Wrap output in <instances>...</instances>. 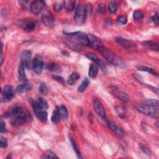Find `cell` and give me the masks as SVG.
Returning <instances> with one entry per match:
<instances>
[{
	"label": "cell",
	"mask_w": 159,
	"mask_h": 159,
	"mask_svg": "<svg viewBox=\"0 0 159 159\" xmlns=\"http://www.w3.org/2000/svg\"><path fill=\"white\" fill-rule=\"evenodd\" d=\"M140 149H141V150H142V151H143L147 155H150L152 154V152L150 151V150L147 147H146L145 145L141 144L140 145Z\"/></svg>",
	"instance_id": "39"
},
{
	"label": "cell",
	"mask_w": 159,
	"mask_h": 159,
	"mask_svg": "<svg viewBox=\"0 0 159 159\" xmlns=\"http://www.w3.org/2000/svg\"><path fill=\"white\" fill-rule=\"evenodd\" d=\"M52 78H53L54 80H55L56 81H58V82H60V83H63V84H64V83H65V80H64V79H63L62 77H60V76H58V75H53V76H52Z\"/></svg>",
	"instance_id": "45"
},
{
	"label": "cell",
	"mask_w": 159,
	"mask_h": 159,
	"mask_svg": "<svg viewBox=\"0 0 159 159\" xmlns=\"http://www.w3.org/2000/svg\"><path fill=\"white\" fill-rule=\"evenodd\" d=\"M2 96L3 102H10L14 97V93L13 87L10 85L5 86L2 91Z\"/></svg>",
	"instance_id": "10"
},
{
	"label": "cell",
	"mask_w": 159,
	"mask_h": 159,
	"mask_svg": "<svg viewBox=\"0 0 159 159\" xmlns=\"http://www.w3.org/2000/svg\"><path fill=\"white\" fill-rule=\"evenodd\" d=\"M89 83H90L89 80L87 78H85L84 80H83V82L81 83V85L78 87V91L80 92V93H82V92L84 91L88 87Z\"/></svg>",
	"instance_id": "30"
},
{
	"label": "cell",
	"mask_w": 159,
	"mask_h": 159,
	"mask_svg": "<svg viewBox=\"0 0 159 159\" xmlns=\"http://www.w3.org/2000/svg\"><path fill=\"white\" fill-rule=\"evenodd\" d=\"M77 40L81 44H83L86 46H90V40L88 38V36L84 34V33L78 32L77 36H75Z\"/></svg>",
	"instance_id": "17"
},
{
	"label": "cell",
	"mask_w": 159,
	"mask_h": 159,
	"mask_svg": "<svg viewBox=\"0 0 159 159\" xmlns=\"http://www.w3.org/2000/svg\"><path fill=\"white\" fill-rule=\"evenodd\" d=\"M88 14L86 10L85 6L83 4H78L76 11H75L74 21L77 24H83L85 22Z\"/></svg>",
	"instance_id": "2"
},
{
	"label": "cell",
	"mask_w": 159,
	"mask_h": 159,
	"mask_svg": "<svg viewBox=\"0 0 159 159\" xmlns=\"http://www.w3.org/2000/svg\"><path fill=\"white\" fill-rule=\"evenodd\" d=\"M94 109L95 112L99 116H101L103 118H105L106 116V111L103 105V104L101 103L98 99H95L94 101Z\"/></svg>",
	"instance_id": "12"
},
{
	"label": "cell",
	"mask_w": 159,
	"mask_h": 159,
	"mask_svg": "<svg viewBox=\"0 0 159 159\" xmlns=\"http://www.w3.org/2000/svg\"><path fill=\"white\" fill-rule=\"evenodd\" d=\"M37 103L40 106V107L43 108V110H47V109L49 107V104L43 98L41 97L39 98L37 100Z\"/></svg>",
	"instance_id": "34"
},
{
	"label": "cell",
	"mask_w": 159,
	"mask_h": 159,
	"mask_svg": "<svg viewBox=\"0 0 159 159\" xmlns=\"http://www.w3.org/2000/svg\"><path fill=\"white\" fill-rule=\"evenodd\" d=\"M29 119V116H16L11 120V124L13 127H18L26 123Z\"/></svg>",
	"instance_id": "14"
},
{
	"label": "cell",
	"mask_w": 159,
	"mask_h": 159,
	"mask_svg": "<svg viewBox=\"0 0 159 159\" xmlns=\"http://www.w3.org/2000/svg\"><path fill=\"white\" fill-rule=\"evenodd\" d=\"M69 138H70V142L72 144V146H73V148L74 149V151L75 152V153L77 154V155L78 157V158H82V157L81 155V152H80V149L77 144L76 141L75 140V139L71 136H69Z\"/></svg>",
	"instance_id": "26"
},
{
	"label": "cell",
	"mask_w": 159,
	"mask_h": 159,
	"mask_svg": "<svg viewBox=\"0 0 159 159\" xmlns=\"http://www.w3.org/2000/svg\"><path fill=\"white\" fill-rule=\"evenodd\" d=\"M98 10V12L99 13H102V14L105 13L106 12V6H105V4H103V3L99 4Z\"/></svg>",
	"instance_id": "43"
},
{
	"label": "cell",
	"mask_w": 159,
	"mask_h": 159,
	"mask_svg": "<svg viewBox=\"0 0 159 159\" xmlns=\"http://www.w3.org/2000/svg\"><path fill=\"white\" fill-rule=\"evenodd\" d=\"M75 1H72V0H69V1H65L63 2V4L65 6V8L66 10L68 12H71L73 11L75 7Z\"/></svg>",
	"instance_id": "27"
},
{
	"label": "cell",
	"mask_w": 159,
	"mask_h": 159,
	"mask_svg": "<svg viewBox=\"0 0 159 159\" xmlns=\"http://www.w3.org/2000/svg\"><path fill=\"white\" fill-rule=\"evenodd\" d=\"M88 119L90 122H91V124L93 123V115H92L91 113H89L88 115Z\"/></svg>",
	"instance_id": "48"
},
{
	"label": "cell",
	"mask_w": 159,
	"mask_h": 159,
	"mask_svg": "<svg viewBox=\"0 0 159 159\" xmlns=\"http://www.w3.org/2000/svg\"><path fill=\"white\" fill-rule=\"evenodd\" d=\"M105 59L108 62L115 65H119L122 62L121 60L116 56V55L110 49L105 48L104 46L99 51Z\"/></svg>",
	"instance_id": "3"
},
{
	"label": "cell",
	"mask_w": 159,
	"mask_h": 159,
	"mask_svg": "<svg viewBox=\"0 0 159 159\" xmlns=\"http://www.w3.org/2000/svg\"><path fill=\"white\" fill-rule=\"evenodd\" d=\"M60 115L59 112H58V109L57 108L56 110L53 112V114L51 117V121L54 124H57L60 122Z\"/></svg>",
	"instance_id": "28"
},
{
	"label": "cell",
	"mask_w": 159,
	"mask_h": 159,
	"mask_svg": "<svg viewBox=\"0 0 159 159\" xmlns=\"http://www.w3.org/2000/svg\"><path fill=\"white\" fill-rule=\"evenodd\" d=\"M142 45H143V46L146 47L147 49L152 50V51H158V50H159L158 44L154 41H151V40L144 41L142 43Z\"/></svg>",
	"instance_id": "18"
},
{
	"label": "cell",
	"mask_w": 159,
	"mask_h": 159,
	"mask_svg": "<svg viewBox=\"0 0 159 159\" xmlns=\"http://www.w3.org/2000/svg\"><path fill=\"white\" fill-rule=\"evenodd\" d=\"M137 70L139 71H142V72H146L148 73H150V74H152L154 75H158V73L152 69L151 68H149V67H147V66H137Z\"/></svg>",
	"instance_id": "31"
},
{
	"label": "cell",
	"mask_w": 159,
	"mask_h": 159,
	"mask_svg": "<svg viewBox=\"0 0 159 159\" xmlns=\"http://www.w3.org/2000/svg\"><path fill=\"white\" fill-rule=\"evenodd\" d=\"M25 67L24 66V65L20 63L19 65V69H18V74H19V79L21 81H22V83H25V82H27V76L26 75V73H25Z\"/></svg>",
	"instance_id": "20"
},
{
	"label": "cell",
	"mask_w": 159,
	"mask_h": 159,
	"mask_svg": "<svg viewBox=\"0 0 159 159\" xmlns=\"http://www.w3.org/2000/svg\"><path fill=\"white\" fill-rule=\"evenodd\" d=\"M42 20L46 26L49 28H52L54 26L55 18L52 14L47 10H45L42 15Z\"/></svg>",
	"instance_id": "4"
},
{
	"label": "cell",
	"mask_w": 159,
	"mask_h": 159,
	"mask_svg": "<svg viewBox=\"0 0 159 159\" xmlns=\"http://www.w3.org/2000/svg\"><path fill=\"white\" fill-rule=\"evenodd\" d=\"M31 52L29 50L24 51L21 55V63L24 65L25 68L29 69L31 65Z\"/></svg>",
	"instance_id": "11"
},
{
	"label": "cell",
	"mask_w": 159,
	"mask_h": 159,
	"mask_svg": "<svg viewBox=\"0 0 159 159\" xmlns=\"http://www.w3.org/2000/svg\"><path fill=\"white\" fill-rule=\"evenodd\" d=\"M62 6H63V5L60 3L57 2L54 5V10L56 13H59L60 11H61L62 9Z\"/></svg>",
	"instance_id": "40"
},
{
	"label": "cell",
	"mask_w": 159,
	"mask_h": 159,
	"mask_svg": "<svg viewBox=\"0 0 159 159\" xmlns=\"http://www.w3.org/2000/svg\"><path fill=\"white\" fill-rule=\"evenodd\" d=\"M149 88L151 89V90H152L154 92H155V93L157 95H158V89H157V88H156L152 87V86H150V85L149 86Z\"/></svg>",
	"instance_id": "49"
},
{
	"label": "cell",
	"mask_w": 159,
	"mask_h": 159,
	"mask_svg": "<svg viewBox=\"0 0 159 159\" xmlns=\"http://www.w3.org/2000/svg\"><path fill=\"white\" fill-rule=\"evenodd\" d=\"M47 69L54 73H60L62 72V69L60 66L57 63H51L47 65Z\"/></svg>",
	"instance_id": "21"
},
{
	"label": "cell",
	"mask_w": 159,
	"mask_h": 159,
	"mask_svg": "<svg viewBox=\"0 0 159 159\" xmlns=\"http://www.w3.org/2000/svg\"><path fill=\"white\" fill-rule=\"evenodd\" d=\"M32 88V85L31 83L25 82V83H23L22 84L19 85L17 87V88H16V90L19 93H26V92L31 91Z\"/></svg>",
	"instance_id": "16"
},
{
	"label": "cell",
	"mask_w": 159,
	"mask_h": 159,
	"mask_svg": "<svg viewBox=\"0 0 159 159\" xmlns=\"http://www.w3.org/2000/svg\"><path fill=\"white\" fill-rule=\"evenodd\" d=\"M85 56L89 58L90 60H91V61H93V62L95 63V64H96L98 66H99V67H101V68H103L104 66H105V65L104 63L100 60L98 57L95 55L93 53H87L85 54Z\"/></svg>",
	"instance_id": "19"
},
{
	"label": "cell",
	"mask_w": 159,
	"mask_h": 159,
	"mask_svg": "<svg viewBox=\"0 0 159 159\" xmlns=\"http://www.w3.org/2000/svg\"><path fill=\"white\" fill-rule=\"evenodd\" d=\"M80 75L77 72H73L67 80V83L70 85H73L80 78Z\"/></svg>",
	"instance_id": "24"
},
{
	"label": "cell",
	"mask_w": 159,
	"mask_h": 159,
	"mask_svg": "<svg viewBox=\"0 0 159 159\" xmlns=\"http://www.w3.org/2000/svg\"><path fill=\"white\" fill-rule=\"evenodd\" d=\"M88 38L90 40V46L98 50V51H99L103 47L102 41L97 37L93 35H88Z\"/></svg>",
	"instance_id": "13"
},
{
	"label": "cell",
	"mask_w": 159,
	"mask_h": 159,
	"mask_svg": "<svg viewBox=\"0 0 159 159\" xmlns=\"http://www.w3.org/2000/svg\"><path fill=\"white\" fill-rule=\"evenodd\" d=\"M7 147V139L3 137H0V147L1 149H5Z\"/></svg>",
	"instance_id": "38"
},
{
	"label": "cell",
	"mask_w": 159,
	"mask_h": 159,
	"mask_svg": "<svg viewBox=\"0 0 159 159\" xmlns=\"http://www.w3.org/2000/svg\"><path fill=\"white\" fill-rule=\"evenodd\" d=\"M135 107L140 113L152 117V118L158 119V107H155L148 104H137Z\"/></svg>",
	"instance_id": "1"
},
{
	"label": "cell",
	"mask_w": 159,
	"mask_h": 159,
	"mask_svg": "<svg viewBox=\"0 0 159 159\" xmlns=\"http://www.w3.org/2000/svg\"><path fill=\"white\" fill-rule=\"evenodd\" d=\"M57 109L58 110V112H59V113H60L61 118L63 120H66V119L68 118L69 111L67 110V109H66V107L65 106L62 105L60 107H58Z\"/></svg>",
	"instance_id": "25"
},
{
	"label": "cell",
	"mask_w": 159,
	"mask_h": 159,
	"mask_svg": "<svg viewBox=\"0 0 159 159\" xmlns=\"http://www.w3.org/2000/svg\"><path fill=\"white\" fill-rule=\"evenodd\" d=\"M36 21L31 19H26L21 21L20 22V26L24 29L25 31L28 32L34 31L36 27Z\"/></svg>",
	"instance_id": "6"
},
{
	"label": "cell",
	"mask_w": 159,
	"mask_h": 159,
	"mask_svg": "<svg viewBox=\"0 0 159 159\" xmlns=\"http://www.w3.org/2000/svg\"><path fill=\"white\" fill-rule=\"evenodd\" d=\"M147 104H148L149 105H151V106H155V107H158V100H156V99H149L147 100Z\"/></svg>",
	"instance_id": "41"
},
{
	"label": "cell",
	"mask_w": 159,
	"mask_h": 159,
	"mask_svg": "<svg viewBox=\"0 0 159 159\" xmlns=\"http://www.w3.org/2000/svg\"><path fill=\"white\" fill-rule=\"evenodd\" d=\"M117 21L122 24H125L128 22V18L125 16H120L117 18Z\"/></svg>",
	"instance_id": "42"
},
{
	"label": "cell",
	"mask_w": 159,
	"mask_h": 159,
	"mask_svg": "<svg viewBox=\"0 0 159 159\" xmlns=\"http://www.w3.org/2000/svg\"><path fill=\"white\" fill-rule=\"evenodd\" d=\"M152 20L154 22V23L156 24V25H158V21H159V19H158V13H156L154 16L152 17Z\"/></svg>",
	"instance_id": "47"
},
{
	"label": "cell",
	"mask_w": 159,
	"mask_h": 159,
	"mask_svg": "<svg viewBox=\"0 0 159 159\" xmlns=\"http://www.w3.org/2000/svg\"><path fill=\"white\" fill-rule=\"evenodd\" d=\"M43 158H58V157L55 155L54 152H53L52 150H47L44 155L42 157Z\"/></svg>",
	"instance_id": "35"
},
{
	"label": "cell",
	"mask_w": 159,
	"mask_h": 159,
	"mask_svg": "<svg viewBox=\"0 0 159 159\" xmlns=\"http://www.w3.org/2000/svg\"><path fill=\"white\" fill-rule=\"evenodd\" d=\"M7 131V129H6V124L5 122H4L3 121H1V122H0V132H1V133L3 132H5Z\"/></svg>",
	"instance_id": "44"
},
{
	"label": "cell",
	"mask_w": 159,
	"mask_h": 159,
	"mask_svg": "<svg viewBox=\"0 0 159 159\" xmlns=\"http://www.w3.org/2000/svg\"><path fill=\"white\" fill-rule=\"evenodd\" d=\"M133 18L136 21H140L144 18V13L141 11L136 10L133 13Z\"/></svg>",
	"instance_id": "33"
},
{
	"label": "cell",
	"mask_w": 159,
	"mask_h": 159,
	"mask_svg": "<svg viewBox=\"0 0 159 159\" xmlns=\"http://www.w3.org/2000/svg\"><path fill=\"white\" fill-rule=\"evenodd\" d=\"M108 9H109V11H110L111 13L114 14L117 11V6L115 3L113 2H110L108 4Z\"/></svg>",
	"instance_id": "37"
},
{
	"label": "cell",
	"mask_w": 159,
	"mask_h": 159,
	"mask_svg": "<svg viewBox=\"0 0 159 159\" xmlns=\"http://www.w3.org/2000/svg\"><path fill=\"white\" fill-rule=\"evenodd\" d=\"M62 41L63 43V44L67 47L69 49H71L72 51H76V52H80L82 51L83 50V47L81 44L77 43V42L72 41L70 40H68L66 39H62Z\"/></svg>",
	"instance_id": "8"
},
{
	"label": "cell",
	"mask_w": 159,
	"mask_h": 159,
	"mask_svg": "<svg viewBox=\"0 0 159 159\" xmlns=\"http://www.w3.org/2000/svg\"><path fill=\"white\" fill-rule=\"evenodd\" d=\"M116 111L118 114V115L121 118H124L126 117L127 115V112L126 110H125V109L122 107L121 106H118V107H116Z\"/></svg>",
	"instance_id": "32"
},
{
	"label": "cell",
	"mask_w": 159,
	"mask_h": 159,
	"mask_svg": "<svg viewBox=\"0 0 159 159\" xmlns=\"http://www.w3.org/2000/svg\"><path fill=\"white\" fill-rule=\"evenodd\" d=\"M116 41L119 46L122 47L124 49L128 50V51H134L136 49V46L127 39L118 37L116 38Z\"/></svg>",
	"instance_id": "9"
},
{
	"label": "cell",
	"mask_w": 159,
	"mask_h": 159,
	"mask_svg": "<svg viewBox=\"0 0 159 159\" xmlns=\"http://www.w3.org/2000/svg\"><path fill=\"white\" fill-rule=\"evenodd\" d=\"M32 69L36 74L41 73L44 67V62L43 58L40 56H36L32 61Z\"/></svg>",
	"instance_id": "7"
},
{
	"label": "cell",
	"mask_w": 159,
	"mask_h": 159,
	"mask_svg": "<svg viewBox=\"0 0 159 159\" xmlns=\"http://www.w3.org/2000/svg\"><path fill=\"white\" fill-rule=\"evenodd\" d=\"M98 66L96 64H91L90 67L89 69V72H88V75L89 77L91 78H95L98 74Z\"/></svg>",
	"instance_id": "22"
},
{
	"label": "cell",
	"mask_w": 159,
	"mask_h": 159,
	"mask_svg": "<svg viewBox=\"0 0 159 159\" xmlns=\"http://www.w3.org/2000/svg\"><path fill=\"white\" fill-rule=\"evenodd\" d=\"M19 3L21 4V6L24 8V9H26V10L28 9V7H29V8H30L31 5H28V3H29L28 1H20Z\"/></svg>",
	"instance_id": "46"
},
{
	"label": "cell",
	"mask_w": 159,
	"mask_h": 159,
	"mask_svg": "<svg viewBox=\"0 0 159 159\" xmlns=\"http://www.w3.org/2000/svg\"><path fill=\"white\" fill-rule=\"evenodd\" d=\"M30 10L35 15L39 14L46 6V3L42 0H37V1H32L31 3Z\"/></svg>",
	"instance_id": "5"
},
{
	"label": "cell",
	"mask_w": 159,
	"mask_h": 159,
	"mask_svg": "<svg viewBox=\"0 0 159 159\" xmlns=\"http://www.w3.org/2000/svg\"><path fill=\"white\" fill-rule=\"evenodd\" d=\"M36 116L37 118L42 122H46L47 120V113L46 111H41L39 113L36 114Z\"/></svg>",
	"instance_id": "29"
},
{
	"label": "cell",
	"mask_w": 159,
	"mask_h": 159,
	"mask_svg": "<svg viewBox=\"0 0 159 159\" xmlns=\"http://www.w3.org/2000/svg\"><path fill=\"white\" fill-rule=\"evenodd\" d=\"M114 94L117 98L119 99V100H121V102H122L124 103H127L129 101V96L126 93H123V92L114 91Z\"/></svg>",
	"instance_id": "23"
},
{
	"label": "cell",
	"mask_w": 159,
	"mask_h": 159,
	"mask_svg": "<svg viewBox=\"0 0 159 159\" xmlns=\"http://www.w3.org/2000/svg\"><path fill=\"white\" fill-rule=\"evenodd\" d=\"M39 91L41 94H43L44 95H47V92H48V89H47V87L44 83H40V87H39Z\"/></svg>",
	"instance_id": "36"
},
{
	"label": "cell",
	"mask_w": 159,
	"mask_h": 159,
	"mask_svg": "<svg viewBox=\"0 0 159 159\" xmlns=\"http://www.w3.org/2000/svg\"><path fill=\"white\" fill-rule=\"evenodd\" d=\"M107 124L108 127L110 128V129L114 133H116L117 135H118L119 136H124V132L122 131V129L119 128L117 124L111 121H107Z\"/></svg>",
	"instance_id": "15"
}]
</instances>
